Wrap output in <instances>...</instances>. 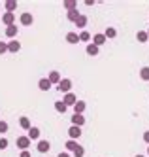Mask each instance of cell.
Instances as JSON below:
<instances>
[{
	"instance_id": "38",
	"label": "cell",
	"mask_w": 149,
	"mask_h": 157,
	"mask_svg": "<svg viewBox=\"0 0 149 157\" xmlns=\"http://www.w3.org/2000/svg\"><path fill=\"white\" fill-rule=\"evenodd\" d=\"M147 155H149V148H147Z\"/></svg>"
},
{
	"instance_id": "36",
	"label": "cell",
	"mask_w": 149,
	"mask_h": 157,
	"mask_svg": "<svg viewBox=\"0 0 149 157\" xmlns=\"http://www.w3.org/2000/svg\"><path fill=\"white\" fill-rule=\"evenodd\" d=\"M147 38H149V29H147Z\"/></svg>"
},
{
	"instance_id": "32",
	"label": "cell",
	"mask_w": 149,
	"mask_h": 157,
	"mask_svg": "<svg viewBox=\"0 0 149 157\" xmlns=\"http://www.w3.org/2000/svg\"><path fill=\"white\" fill-rule=\"evenodd\" d=\"M8 51V44L6 42H0V55H4Z\"/></svg>"
},
{
	"instance_id": "4",
	"label": "cell",
	"mask_w": 149,
	"mask_h": 157,
	"mask_svg": "<svg viewBox=\"0 0 149 157\" xmlns=\"http://www.w3.org/2000/svg\"><path fill=\"white\" fill-rule=\"evenodd\" d=\"M2 23H4L6 27L15 25V13H9V12H6V13L2 15Z\"/></svg>"
},
{
	"instance_id": "27",
	"label": "cell",
	"mask_w": 149,
	"mask_h": 157,
	"mask_svg": "<svg viewBox=\"0 0 149 157\" xmlns=\"http://www.w3.org/2000/svg\"><path fill=\"white\" fill-rule=\"evenodd\" d=\"M79 15H81V13H79V12H77V10H72V12H68V13H66V17H68V21H76V19H77Z\"/></svg>"
},
{
	"instance_id": "18",
	"label": "cell",
	"mask_w": 149,
	"mask_h": 157,
	"mask_svg": "<svg viewBox=\"0 0 149 157\" xmlns=\"http://www.w3.org/2000/svg\"><path fill=\"white\" fill-rule=\"evenodd\" d=\"M66 42H68V44H77V42H79L77 32H68V34H66Z\"/></svg>"
},
{
	"instance_id": "11",
	"label": "cell",
	"mask_w": 149,
	"mask_h": 157,
	"mask_svg": "<svg viewBox=\"0 0 149 157\" xmlns=\"http://www.w3.org/2000/svg\"><path fill=\"white\" fill-rule=\"evenodd\" d=\"M21 49V44L17 42V40H13V42H8V51L9 53H17Z\"/></svg>"
},
{
	"instance_id": "9",
	"label": "cell",
	"mask_w": 149,
	"mask_h": 157,
	"mask_svg": "<svg viewBox=\"0 0 149 157\" xmlns=\"http://www.w3.org/2000/svg\"><path fill=\"white\" fill-rule=\"evenodd\" d=\"M49 150H51V144H49L47 140H40V142H38V151H40V153H47Z\"/></svg>"
},
{
	"instance_id": "19",
	"label": "cell",
	"mask_w": 149,
	"mask_h": 157,
	"mask_svg": "<svg viewBox=\"0 0 149 157\" xmlns=\"http://www.w3.org/2000/svg\"><path fill=\"white\" fill-rule=\"evenodd\" d=\"M15 10H17V2H15V0H8V2H6V12L13 13Z\"/></svg>"
},
{
	"instance_id": "23",
	"label": "cell",
	"mask_w": 149,
	"mask_h": 157,
	"mask_svg": "<svg viewBox=\"0 0 149 157\" xmlns=\"http://www.w3.org/2000/svg\"><path fill=\"white\" fill-rule=\"evenodd\" d=\"M136 38H138V42H140V44H145V42L149 40L145 30H138V34H136Z\"/></svg>"
},
{
	"instance_id": "12",
	"label": "cell",
	"mask_w": 149,
	"mask_h": 157,
	"mask_svg": "<svg viewBox=\"0 0 149 157\" xmlns=\"http://www.w3.org/2000/svg\"><path fill=\"white\" fill-rule=\"evenodd\" d=\"M38 87L42 89V91H49V89H51V83H49L47 78H42V80L38 82Z\"/></svg>"
},
{
	"instance_id": "6",
	"label": "cell",
	"mask_w": 149,
	"mask_h": 157,
	"mask_svg": "<svg viewBox=\"0 0 149 157\" xmlns=\"http://www.w3.org/2000/svg\"><path fill=\"white\" fill-rule=\"evenodd\" d=\"M62 102H64V104H66V108H68V106H74V104L77 102V98H76V95H74V93H66V95H64V98H62Z\"/></svg>"
},
{
	"instance_id": "5",
	"label": "cell",
	"mask_w": 149,
	"mask_h": 157,
	"mask_svg": "<svg viewBox=\"0 0 149 157\" xmlns=\"http://www.w3.org/2000/svg\"><path fill=\"white\" fill-rule=\"evenodd\" d=\"M21 25H25V27H30L32 23H34V17H32V13H28V12H25V13H21Z\"/></svg>"
},
{
	"instance_id": "30",
	"label": "cell",
	"mask_w": 149,
	"mask_h": 157,
	"mask_svg": "<svg viewBox=\"0 0 149 157\" xmlns=\"http://www.w3.org/2000/svg\"><path fill=\"white\" fill-rule=\"evenodd\" d=\"M0 132H2V134H4V132H8V123H6V121H2V119H0Z\"/></svg>"
},
{
	"instance_id": "24",
	"label": "cell",
	"mask_w": 149,
	"mask_h": 157,
	"mask_svg": "<svg viewBox=\"0 0 149 157\" xmlns=\"http://www.w3.org/2000/svg\"><path fill=\"white\" fill-rule=\"evenodd\" d=\"M104 36H106V40H108V38H115V36H117V30L113 29V27H108L106 32H104Z\"/></svg>"
},
{
	"instance_id": "8",
	"label": "cell",
	"mask_w": 149,
	"mask_h": 157,
	"mask_svg": "<svg viewBox=\"0 0 149 157\" xmlns=\"http://www.w3.org/2000/svg\"><path fill=\"white\" fill-rule=\"evenodd\" d=\"M27 136H28L30 142H32V140H38V138H40V129H38V127H30Z\"/></svg>"
},
{
	"instance_id": "14",
	"label": "cell",
	"mask_w": 149,
	"mask_h": 157,
	"mask_svg": "<svg viewBox=\"0 0 149 157\" xmlns=\"http://www.w3.org/2000/svg\"><path fill=\"white\" fill-rule=\"evenodd\" d=\"M74 110H76V114L83 116V112H85V102H83V100H77V102L74 104Z\"/></svg>"
},
{
	"instance_id": "7",
	"label": "cell",
	"mask_w": 149,
	"mask_h": 157,
	"mask_svg": "<svg viewBox=\"0 0 149 157\" xmlns=\"http://www.w3.org/2000/svg\"><path fill=\"white\" fill-rule=\"evenodd\" d=\"M47 80H49V83H51V85H53V83H57V85H59V82L62 80V78H61V74L57 72V70H53V72H49Z\"/></svg>"
},
{
	"instance_id": "16",
	"label": "cell",
	"mask_w": 149,
	"mask_h": 157,
	"mask_svg": "<svg viewBox=\"0 0 149 157\" xmlns=\"http://www.w3.org/2000/svg\"><path fill=\"white\" fill-rule=\"evenodd\" d=\"M6 36H8V38H15V36H17V25L6 27Z\"/></svg>"
},
{
	"instance_id": "31",
	"label": "cell",
	"mask_w": 149,
	"mask_h": 157,
	"mask_svg": "<svg viewBox=\"0 0 149 157\" xmlns=\"http://www.w3.org/2000/svg\"><path fill=\"white\" fill-rule=\"evenodd\" d=\"M8 144H9V142H8V138H4V136H2V138H0V150H6V148H8Z\"/></svg>"
},
{
	"instance_id": "2",
	"label": "cell",
	"mask_w": 149,
	"mask_h": 157,
	"mask_svg": "<svg viewBox=\"0 0 149 157\" xmlns=\"http://www.w3.org/2000/svg\"><path fill=\"white\" fill-rule=\"evenodd\" d=\"M30 144H32V142L28 140V136H17V148H19V150H23V151L28 150Z\"/></svg>"
},
{
	"instance_id": "26",
	"label": "cell",
	"mask_w": 149,
	"mask_h": 157,
	"mask_svg": "<svg viewBox=\"0 0 149 157\" xmlns=\"http://www.w3.org/2000/svg\"><path fill=\"white\" fill-rule=\"evenodd\" d=\"M77 36H79V42H89L91 38H93V36H91V34H89L87 30H81V32H79Z\"/></svg>"
},
{
	"instance_id": "25",
	"label": "cell",
	"mask_w": 149,
	"mask_h": 157,
	"mask_svg": "<svg viewBox=\"0 0 149 157\" xmlns=\"http://www.w3.org/2000/svg\"><path fill=\"white\" fill-rule=\"evenodd\" d=\"M140 78L143 82H149V66H143V68L140 70Z\"/></svg>"
},
{
	"instance_id": "34",
	"label": "cell",
	"mask_w": 149,
	"mask_h": 157,
	"mask_svg": "<svg viewBox=\"0 0 149 157\" xmlns=\"http://www.w3.org/2000/svg\"><path fill=\"white\" fill-rule=\"evenodd\" d=\"M143 142H145V144H149V131H145V132H143Z\"/></svg>"
},
{
	"instance_id": "3",
	"label": "cell",
	"mask_w": 149,
	"mask_h": 157,
	"mask_svg": "<svg viewBox=\"0 0 149 157\" xmlns=\"http://www.w3.org/2000/svg\"><path fill=\"white\" fill-rule=\"evenodd\" d=\"M68 136H70V140H77L79 136H81V127L72 125L70 129H68Z\"/></svg>"
},
{
	"instance_id": "13",
	"label": "cell",
	"mask_w": 149,
	"mask_h": 157,
	"mask_svg": "<svg viewBox=\"0 0 149 157\" xmlns=\"http://www.w3.org/2000/svg\"><path fill=\"white\" fill-rule=\"evenodd\" d=\"M83 123H85V117H83V116L74 114V117H72V125H76V127H81Z\"/></svg>"
},
{
	"instance_id": "17",
	"label": "cell",
	"mask_w": 149,
	"mask_h": 157,
	"mask_svg": "<svg viewBox=\"0 0 149 157\" xmlns=\"http://www.w3.org/2000/svg\"><path fill=\"white\" fill-rule=\"evenodd\" d=\"M19 125H21V129H25V131H28L32 125H30V119L28 117H25V116H23V117H19Z\"/></svg>"
},
{
	"instance_id": "35",
	"label": "cell",
	"mask_w": 149,
	"mask_h": 157,
	"mask_svg": "<svg viewBox=\"0 0 149 157\" xmlns=\"http://www.w3.org/2000/svg\"><path fill=\"white\" fill-rule=\"evenodd\" d=\"M59 157H72V155L68 153V151H61V153H59Z\"/></svg>"
},
{
	"instance_id": "28",
	"label": "cell",
	"mask_w": 149,
	"mask_h": 157,
	"mask_svg": "<svg viewBox=\"0 0 149 157\" xmlns=\"http://www.w3.org/2000/svg\"><path fill=\"white\" fill-rule=\"evenodd\" d=\"M77 146H79L77 140H68V142H66V150H68V151H74Z\"/></svg>"
},
{
	"instance_id": "37",
	"label": "cell",
	"mask_w": 149,
	"mask_h": 157,
	"mask_svg": "<svg viewBox=\"0 0 149 157\" xmlns=\"http://www.w3.org/2000/svg\"><path fill=\"white\" fill-rule=\"evenodd\" d=\"M136 157H143V155H136Z\"/></svg>"
},
{
	"instance_id": "33",
	"label": "cell",
	"mask_w": 149,
	"mask_h": 157,
	"mask_svg": "<svg viewBox=\"0 0 149 157\" xmlns=\"http://www.w3.org/2000/svg\"><path fill=\"white\" fill-rule=\"evenodd\" d=\"M19 157H32V155H30V151H28V150H25V151H21V155H19Z\"/></svg>"
},
{
	"instance_id": "20",
	"label": "cell",
	"mask_w": 149,
	"mask_h": 157,
	"mask_svg": "<svg viewBox=\"0 0 149 157\" xmlns=\"http://www.w3.org/2000/svg\"><path fill=\"white\" fill-rule=\"evenodd\" d=\"M87 55H91V57H96L98 55V48L95 46V44H89L87 46Z\"/></svg>"
},
{
	"instance_id": "10",
	"label": "cell",
	"mask_w": 149,
	"mask_h": 157,
	"mask_svg": "<svg viewBox=\"0 0 149 157\" xmlns=\"http://www.w3.org/2000/svg\"><path fill=\"white\" fill-rule=\"evenodd\" d=\"M106 42H108V40H106V36H104V34H95V36H93V44H95L96 48H100V46H104Z\"/></svg>"
},
{
	"instance_id": "22",
	"label": "cell",
	"mask_w": 149,
	"mask_h": 157,
	"mask_svg": "<svg viewBox=\"0 0 149 157\" xmlns=\"http://www.w3.org/2000/svg\"><path fill=\"white\" fill-rule=\"evenodd\" d=\"M64 8L68 10V12H72V10H77V2H76V0H66V2H64Z\"/></svg>"
},
{
	"instance_id": "29",
	"label": "cell",
	"mask_w": 149,
	"mask_h": 157,
	"mask_svg": "<svg viewBox=\"0 0 149 157\" xmlns=\"http://www.w3.org/2000/svg\"><path fill=\"white\" fill-rule=\"evenodd\" d=\"M85 155V150H83V146H77V148L74 150V157H83Z\"/></svg>"
},
{
	"instance_id": "15",
	"label": "cell",
	"mask_w": 149,
	"mask_h": 157,
	"mask_svg": "<svg viewBox=\"0 0 149 157\" xmlns=\"http://www.w3.org/2000/svg\"><path fill=\"white\" fill-rule=\"evenodd\" d=\"M74 23H76L77 29H85V27H87V17H85V15H79V17L74 21Z\"/></svg>"
},
{
	"instance_id": "1",
	"label": "cell",
	"mask_w": 149,
	"mask_h": 157,
	"mask_svg": "<svg viewBox=\"0 0 149 157\" xmlns=\"http://www.w3.org/2000/svg\"><path fill=\"white\" fill-rule=\"evenodd\" d=\"M59 89L61 93H70V89H72V80H68V78H64V80L59 82Z\"/></svg>"
},
{
	"instance_id": "21",
	"label": "cell",
	"mask_w": 149,
	"mask_h": 157,
	"mask_svg": "<svg viewBox=\"0 0 149 157\" xmlns=\"http://www.w3.org/2000/svg\"><path fill=\"white\" fill-rule=\"evenodd\" d=\"M55 110L59 112V114H64V112H66L68 108H66V104L62 102V100H57V102H55Z\"/></svg>"
}]
</instances>
